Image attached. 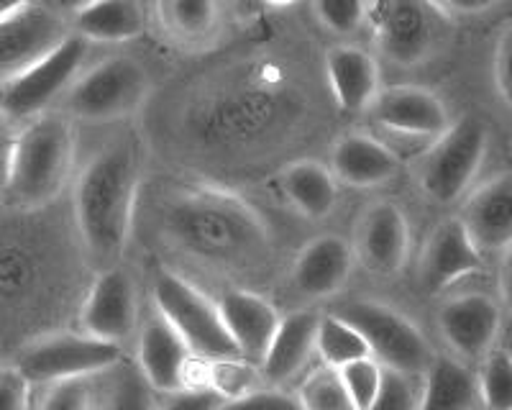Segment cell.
<instances>
[{"instance_id":"obj_1","label":"cell","mask_w":512,"mask_h":410,"mask_svg":"<svg viewBox=\"0 0 512 410\" xmlns=\"http://www.w3.org/2000/svg\"><path fill=\"white\" fill-rule=\"evenodd\" d=\"M164 231L185 252L208 262H254L269 249V231L254 205L216 185L177 190L164 208Z\"/></svg>"},{"instance_id":"obj_2","label":"cell","mask_w":512,"mask_h":410,"mask_svg":"<svg viewBox=\"0 0 512 410\" xmlns=\"http://www.w3.org/2000/svg\"><path fill=\"white\" fill-rule=\"evenodd\" d=\"M303 100L277 70H256L190 111L192 136L208 149H246L297 121Z\"/></svg>"},{"instance_id":"obj_3","label":"cell","mask_w":512,"mask_h":410,"mask_svg":"<svg viewBox=\"0 0 512 410\" xmlns=\"http://www.w3.org/2000/svg\"><path fill=\"white\" fill-rule=\"evenodd\" d=\"M141 162L131 144H111L88 159L75 182V223L100 264L116 262L134 229Z\"/></svg>"},{"instance_id":"obj_4","label":"cell","mask_w":512,"mask_h":410,"mask_svg":"<svg viewBox=\"0 0 512 410\" xmlns=\"http://www.w3.org/2000/svg\"><path fill=\"white\" fill-rule=\"evenodd\" d=\"M75 164V129L67 116L44 113L16 134L3 198L18 208L54 200Z\"/></svg>"},{"instance_id":"obj_5","label":"cell","mask_w":512,"mask_h":410,"mask_svg":"<svg viewBox=\"0 0 512 410\" xmlns=\"http://www.w3.org/2000/svg\"><path fill=\"white\" fill-rule=\"evenodd\" d=\"M367 113L379 129L377 139L400 162L405 157H423L433 141L451 126L446 103L433 90L420 85L379 88Z\"/></svg>"},{"instance_id":"obj_6","label":"cell","mask_w":512,"mask_h":410,"mask_svg":"<svg viewBox=\"0 0 512 410\" xmlns=\"http://www.w3.org/2000/svg\"><path fill=\"white\" fill-rule=\"evenodd\" d=\"M152 88L149 70L134 57H108L82 70L62 98L64 116L85 123H111L134 116Z\"/></svg>"},{"instance_id":"obj_7","label":"cell","mask_w":512,"mask_h":410,"mask_svg":"<svg viewBox=\"0 0 512 410\" xmlns=\"http://www.w3.org/2000/svg\"><path fill=\"white\" fill-rule=\"evenodd\" d=\"M336 316L359 331L361 339L367 341L369 357L382 369L423 380L436 359L423 328L392 305L379 300H354L338 308Z\"/></svg>"},{"instance_id":"obj_8","label":"cell","mask_w":512,"mask_h":410,"mask_svg":"<svg viewBox=\"0 0 512 410\" xmlns=\"http://www.w3.org/2000/svg\"><path fill=\"white\" fill-rule=\"evenodd\" d=\"M154 311L175 328L192 354L208 362L241 359L223 326L216 300L177 272L164 270L154 280Z\"/></svg>"},{"instance_id":"obj_9","label":"cell","mask_w":512,"mask_h":410,"mask_svg":"<svg viewBox=\"0 0 512 410\" xmlns=\"http://www.w3.org/2000/svg\"><path fill=\"white\" fill-rule=\"evenodd\" d=\"M489 152V131L479 118H459L433 141L420 164V188L431 200L451 205L472 190Z\"/></svg>"},{"instance_id":"obj_10","label":"cell","mask_w":512,"mask_h":410,"mask_svg":"<svg viewBox=\"0 0 512 410\" xmlns=\"http://www.w3.org/2000/svg\"><path fill=\"white\" fill-rule=\"evenodd\" d=\"M90 44L70 31V36L54 47L34 67L0 88V111L11 121H34L49 113L54 103H62L67 90L75 85L88 67Z\"/></svg>"},{"instance_id":"obj_11","label":"cell","mask_w":512,"mask_h":410,"mask_svg":"<svg viewBox=\"0 0 512 410\" xmlns=\"http://www.w3.org/2000/svg\"><path fill=\"white\" fill-rule=\"evenodd\" d=\"M126 359L123 346L105 344L88 334H52L34 341L18 354L13 367L31 385H54L64 380H88L105 375Z\"/></svg>"},{"instance_id":"obj_12","label":"cell","mask_w":512,"mask_h":410,"mask_svg":"<svg viewBox=\"0 0 512 410\" xmlns=\"http://www.w3.org/2000/svg\"><path fill=\"white\" fill-rule=\"evenodd\" d=\"M70 36L67 13L44 3H13L0 16V88L24 75Z\"/></svg>"},{"instance_id":"obj_13","label":"cell","mask_w":512,"mask_h":410,"mask_svg":"<svg viewBox=\"0 0 512 410\" xmlns=\"http://www.w3.org/2000/svg\"><path fill=\"white\" fill-rule=\"evenodd\" d=\"M441 18L431 3L418 0H384L369 3L367 24L372 26L377 47L397 67H418L433 49L436 24Z\"/></svg>"},{"instance_id":"obj_14","label":"cell","mask_w":512,"mask_h":410,"mask_svg":"<svg viewBox=\"0 0 512 410\" xmlns=\"http://www.w3.org/2000/svg\"><path fill=\"white\" fill-rule=\"evenodd\" d=\"M82 334L123 346L139 328V290L123 267H108L95 277L80 308Z\"/></svg>"},{"instance_id":"obj_15","label":"cell","mask_w":512,"mask_h":410,"mask_svg":"<svg viewBox=\"0 0 512 410\" xmlns=\"http://www.w3.org/2000/svg\"><path fill=\"white\" fill-rule=\"evenodd\" d=\"M502 311L487 293H461L448 298L438 311V331L461 364H477L497 346Z\"/></svg>"},{"instance_id":"obj_16","label":"cell","mask_w":512,"mask_h":410,"mask_svg":"<svg viewBox=\"0 0 512 410\" xmlns=\"http://www.w3.org/2000/svg\"><path fill=\"white\" fill-rule=\"evenodd\" d=\"M354 259H359L372 275H400L410 252V223L400 205L377 200L356 221V236L351 241Z\"/></svg>"},{"instance_id":"obj_17","label":"cell","mask_w":512,"mask_h":410,"mask_svg":"<svg viewBox=\"0 0 512 410\" xmlns=\"http://www.w3.org/2000/svg\"><path fill=\"white\" fill-rule=\"evenodd\" d=\"M195 354L157 311L144 318L136 344V367L154 393L169 395L192 387Z\"/></svg>"},{"instance_id":"obj_18","label":"cell","mask_w":512,"mask_h":410,"mask_svg":"<svg viewBox=\"0 0 512 410\" xmlns=\"http://www.w3.org/2000/svg\"><path fill=\"white\" fill-rule=\"evenodd\" d=\"M459 223L472 244L484 254H507L512 241V177H489L464 195Z\"/></svg>"},{"instance_id":"obj_19","label":"cell","mask_w":512,"mask_h":410,"mask_svg":"<svg viewBox=\"0 0 512 410\" xmlns=\"http://www.w3.org/2000/svg\"><path fill=\"white\" fill-rule=\"evenodd\" d=\"M484 267V257L472 244L459 218H446L436 226L420 254V285L431 295L454 287L464 277L477 275Z\"/></svg>"},{"instance_id":"obj_20","label":"cell","mask_w":512,"mask_h":410,"mask_svg":"<svg viewBox=\"0 0 512 410\" xmlns=\"http://www.w3.org/2000/svg\"><path fill=\"white\" fill-rule=\"evenodd\" d=\"M216 305L241 362L256 367L262 362L269 341L280 326L282 316L277 313V308L264 295L251 293L246 287L228 290Z\"/></svg>"},{"instance_id":"obj_21","label":"cell","mask_w":512,"mask_h":410,"mask_svg":"<svg viewBox=\"0 0 512 410\" xmlns=\"http://www.w3.org/2000/svg\"><path fill=\"white\" fill-rule=\"evenodd\" d=\"M351 241L338 234H320L297 252L292 264V285L305 298H331L354 272Z\"/></svg>"},{"instance_id":"obj_22","label":"cell","mask_w":512,"mask_h":410,"mask_svg":"<svg viewBox=\"0 0 512 410\" xmlns=\"http://www.w3.org/2000/svg\"><path fill=\"white\" fill-rule=\"evenodd\" d=\"M400 167V159L384 147L377 136L364 134V131L338 136L331 147V159H328L333 180L344 182L354 190L387 185L390 180H395Z\"/></svg>"},{"instance_id":"obj_23","label":"cell","mask_w":512,"mask_h":410,"mask_svg":"<svg viewBox=\"0 0 512 410\" xmlns=\"http://www.w3.org/2000/svg\"><path fill=\"white\" fill-rule=\"evenodd\" d=\"M318 318L313 311H295L280 318V326L269 341L262 362L256 364L259 380L267 387L290 385L315 354V328Z\"/></svg>"},{"instance_id":"obj_24","label":"cell","mask_w":512,"mask_h":410,"mask_svg":"<svg viewBox=\"0 0 512 410\" xmlns=\"http://www.w3.org/2000/svg\"><path fill=\"white\" fill-rule=\"evenodd\" d=\"M326 77L333 100L344 113H367L382 88L377 59L354 44H336L328 49Z\"/></svg>"},{"instance_id":"obj_25","label":"cell","mask_w":512,"mask_h":410,"mask_svg":"<svg viewBox=\"0 0 512 410\" xmlns=\"http://www.w3.org/2000/svg\"><path fill=\"white\" fill-rule=\"evenodd\" d=\"M70 31L88 44H126L146 34L149 8L134 0H103L67 11Z\"/></svg>"},{"instance_id":"obj_26","label":"cell","mask_w":512,"mask_h":410,"mask_svg":"<svg viewBox=\"0 0 512 410\" xmlns=\"http://www.w3.org/2000/svg\"><path fill=\"white\" fill-rule=\"evenodd\" d=\"M277 190L305 218L331 216L338 200V182L328 164L318 159H295L277 172Z\"/></svg>"},{"instance_id":"obj_27","label":"cell","mask_w":512,"mask_h":410,"mask_svg":"<svg viewBox=\"0 0 512 410\" xmlns=\"http://www.w3.org/2000/svg\"><path fill=\"white\" fill-rule=\"evenodd\" d=\"M418 410H482L474 372L454 357H438L420 380Z\"/></svg>"},{"instance_id":"obj_28","label":"cell","mask_w":512,"mask_h":410,"mask_svg":"<svg viewBox=\"0 0 512 410\" xmlns=\"http://www.w3.org/2000/svg\"><path fill=\"white\" fill-rule=\"evenodd\" d=\"M223 8L213 0H164L154 6L157 21L177 41H205L216 34Z\"/></svg>"},{"instance_id":"obj_29","label":"cell","mask_w":512,"mask_h":410,"mask_svg":"<svg viewBox=\"0 0 512 410\" xmlns=\"http://www.w3.org/2000/svg\"><path fill=\"white\" fill-rule=\"evenodd\" d=\"M315 354L320 357V364L328 369H341L351 362L369 357L367 341L361 339L351 323L344 318H338L336 313L318 318V328H315Z\"/></svg>"},{"instance_id":"obj_30","label":"cell","mask_w":512,"mask_h":410,"mask_svg":"<svg viewBox=\"0 0 512 410\" xmlns=\"http://www.w3.org/2000/svg\"><path fill=\"white\" fill-rule=\"evenodd\" d=\"M105 393L98 398V410H157V398L139 367L123 359L105 372Z\"/></svg>"},{"instance_id":"obj_31","label":"cell","mask_w":512,"mask_h":410,"mask_svg":"<svg viewBox=\"0 0 512 410\" xmlns=\"http://www.w3.org/2000/svg\"><path fill=\"white\" fill-rule=\"evenodd\" d=\"M474 369L482 410H512V359L505 346H495Z\"/></svg>"},{"instance_id":"obj_32","label":"cell","mask_w":512,"mask_h":410,"mask_svg":"<svg viewBox=\"0 0 512 410\" xmlns=\"http://www.w3.org/2000/svg\"><path fill=\"white\" fill-rule=\"evenodd\" d=\"M39 254L21 241L0 244V293L18 298L31 293L41 277Z\"/></svg>"},{"instance_id":"obj_33","label":"cell","mask_w":512,"mask_h":410,"mask_svg":"<svg viewBox=\"0 0 512 410\" xmlns=\"http://www.w3.org/2000/svg\"><path fill=\"white\" fill-rule=\"evenodd\" d=\"M300 410H354L336 369L320 364L308 372L295 393Z\"/></svg>"},{"instance_id":"obj_34","label":"cell","mask_w":512,"mask_h":410,"mask_svg":"<svg viewBox=\"0 0 512 410\" xmlns=\"http://www.w3.org/2000/svg\"><path fill=\"white\" fill-rule=\"evenodd\" d=\"M338 377H341V385H344L354 410H369L382 387L384 369L372 357H367L338 369Z\"/></svg>"},{"instance_id":"obj_35","label":"cell","mask_w":512,"mask_h":410,"mask_svg":"<svg viewBox=\"0 0 512 410\" xmlns=\"http://www.w3.org/2000/svg\"><path fill=\"white\" fill-rule=\"evenodd\" d=\"M313 16L331 34L351 36L361 26H367L369 3H359V0H320V3H313Z\"/></svg>"},{"instance_id":"obj_36","label":"cell","mask_w":512,"mask_h":410,"mask_svg":"<svg viewBox=\"0 0 512 410\" xmlns=\"http://www.w3.org/2000/svg\"><path fill=\"white\" fill-rule=\"evenodd\" d=\"M93 380L95 377L47 385L39 410H98V393H95Z\"/></svg>"},{"instance_id":"obj_37","label":"cell","mask_w":512,"mask_h":410,"mask_svg":"<svg viewBox=\"0 0 512 410\" xmlns=\"http://www.w3.org/2000/svg\"><path fill=\"white\" fill-rule=\"evenodd\" d=\"M420 380L384 369L382 387L369 410H418Z\"/></svg>"},{"instance_id":"obj_38","label":"cell","mask_w":512,"mask_h":410,"mask_svg":"<svg viewBox=\"0 0 512 410\" xmlns=\"http://www.w3.org/2000/svg\"><path fill=\"white\" fill-rule=\"evenodd\" d=\"M221 410H300L295 393H287L280 387H254L239 398L226 400Z\"/></svg>"},{"instance_id":"obj_39","label":"cell","mask_w":512,"mask_h":410,"mask_svg":"<svg viewBox=\"0 0 512 410\" xmlns=\"http://www.w3.org/2000/svg\"><path fill=\"white\" fill-rule=\"evenodd\" d=\"M226 398L218 395L205 385H192L177 393L164 395V403L157 405V410H221Z\"/></svg>"},{"instance_id":"obj_40","label":"cell","mask_w":512,"mask_h":410,"mask_svg":"<svg viewBox=\"0 0 512 410\" xmlns=\"http://www.w3.org/2000/svg\"><path fill=\"white\" fill-rule=\"evenodd\" d=\"M31 382L16 367H0V410H31Z\"/></svg>"},{"instance_id":"obj_41","label":"cell","mask_w":512,"mask_h":410,"mask_svg":"<svg viewBox=\"0 0 512 410\" xmlns=\"http://www.w3.org/2000/svg\"><path fill=\"white\" fill-rule=\"evenodd\" d=\"M492 77H495V88L500 100L505 106H510V85H512V75H510V65H512V29L507 26L502 31L500 41H497V49L492 54Z\"/></svg>"},{"instance_id":"obj_42","label":"cell","mask_w":512,"mask_h":410,"mask_svg":"<svg viewBox=\"0 0 512 410\" xmlns=\"http://www.w3.org/2000/svg\"><path fill=\"white\" fill-rule=\"evenodd\" d=\"M497 6H500V0H443V3H431L433 13H436L441 21L482 16V13L487 11H495Z\"/></svg>"},{"instance_id":"obj_43","label":"cell","mask_w":512,"mask_h":410,"mask_svg":"<svg viewBox=\"0 0 512 410\" xmlns=\"http://www.w3.org/2000/svg\"><path fill=\"white\" fill-rule=\"evenodd\" d=\"M16 134L13 121L0 111V198L6 193V180H8V164H11L13 144H16Z\"/></svg>"},{"instance_id":"obj_44","label":"cell","mask_w":512,"mask_h":410,"mask_svg":"<svg viewBox=\"0 0 512 410\" xmlns=\"http://www.w3.org/2000/svg\"><path fill=\"white\" fill-rule=\"evenodd\" d=\"M11 6L13 3H0V16H6V13L11 11Z\"/></svg>"}]
</instances>
